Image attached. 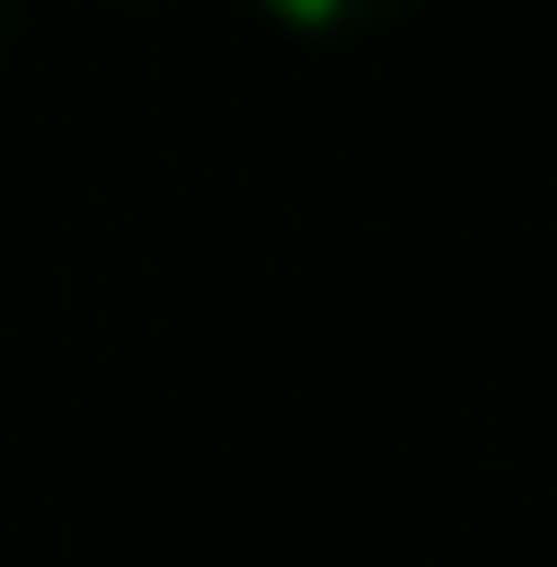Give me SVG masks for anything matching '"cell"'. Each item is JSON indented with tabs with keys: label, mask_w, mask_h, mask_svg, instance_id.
<instances>
[{
	"label": "cell",
	"mask_w": 557,
	"mask_h": 567,
	"mask_svg": "<svg viewBox=\"0 0 557 567\" xmlns=\"http://www.w3.org/2000/svg\"><path fill=\"white\" fill-rule=\"evenodd\" d=\"M285 21H306V32H358V21H390L400 0H274Z\"/></svg>",
	"instance_id": "obj_1"
}]
</instances>
